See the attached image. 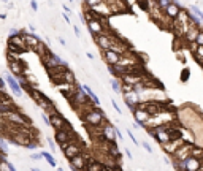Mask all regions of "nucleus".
<instances>
[{
  "label": "nucleus",
  "instance_id": "obj_16",
  "mask_svg": "<svg viewBox=\"0 0 203 171\" xmlns=\"http://www.w3.org/2000/svg\"><path fill=\"white\" fill-rule=\"evenodd\" d=\"M181 10H183V7L180 5V2H178V0H171V3H170V5L164 10V11H165V16H167L168 19H171V21H173L178 14H180V11H181Z\"/></svg>",
  "mask_w": 203,
  "mask_h": 171
},
{
  "label": "nucleus",
  "instance_id": "obj_3",
  "mask_svg": "<svg viewBox=\"0 0 203 171\" xmlns=\"http://www.w3.org/2000/svg\"><path fill=\"white\" fill-rule=\"evenodd\" d=\"M2 116L7 122L14 125H30V120L27 119V116H24L19 113V109H3Z\"/></svg>",
  "mask_w": 203,
  "mask_h": 171
},
{
  "label": "nucleus",
  "instance_id": "obj_27",
  "mask_svg": "<svg viewBox=\"0 0 203 171\" xmlns=\"http://www.w3.org/2000/svg\"><path fill=\"white\" fill-rule=\"evenodd\" d=\"M189 75H190V71H189V68L183 70V73H181V81H183V83H186V81L189 79Z\"/></svg>",
  "mask_w": 203,
  "mask_h": 171
},
{
  "label": "nucleus",
  "instance_id": "obj_7",
  "mask_svg": "<svg viewBox=\"0 0 203 171\" xmlns=\"http://www.w3.org/2000/svg\"><path fill=\"white\" fill-rule=\"evenodd\" d=\"M194 143H184L180 149H178L173 155H171V158H176V160H186V158H189L190 155H192V149H194Z\"/></svg>",
  "mask_w": 203,
  "mask_h": 171
},
{
  "label": "nucleus",
  "instance_id": "obj_25",
  "mask_svg": "<svg viewBox=\"0 0 203 171\" xmlns=\"http://www.w3.org/2000/svg\"><path fill=\"white\" fill-rule=\"evenodd\" d=\"M190 11H192V14H194V16H198V18H201V16H203V11H201L197 5H192V7H190Z\"/></svg>",
  "mask_w": 203,
  "mask_h": 171
},
{
  "label": "nucleus",
  "instance_id": "obj_21",
  "mask_svg": "<svg viewBox=\"0 0 203 171\" xmlns=\"http://www.w3.org/2000/svg\"><path fill=\"white\" fill-rule=\"evenodd\" d=\"M192 56H194L195 62H197V63H200V65L203 67V46H198V48H197V51H195V53H192Z\"/></svg>",
  "mask_w": 203,
  "mask_h": 171
},
{
  "label": "nucleus",
  "instance_id": "obj_9",
  "mask_svg": "<svg viewBox=\"0 0 203 171\" xmlns=\"http://www.w3.org/2000/svg\"><path fill=\"white\" fill-rule=\"evenodd\" d=\"M68 163H70V169H71V171H84V168H86V165H87V160H86V155L81 152V154H78V155L71 157V158L68 160Z\"/></svg>",
  "mask_w": 203,
  "mask_h": 171
},
{
  "label": "nucleus",
  "instance_id": "obj_23",
  "mask_svg": "<svg viewBox=\"0 0 203 171\" xmlns=\"http://www.w3.org/2000/svg\"><path fill=\"white\" fill-rule=\"evenodd\" d=\"M40 154H41V157H43V158H44V160H46V162H48V163L51 165V166H56V160H54V157L51 155L49 152L43 151V152H40Z\"/></svg>",
  "mask_w": 203,
  "mask_h": 171
},
{
  "label": "nucleus",
  "instance_id": "obj_12",
  "mask_svg": "<svg viewBox=\"0 0 203 171\" xmlns=\"http://www.w3.org/2000/svg\"><path fill=\"white\" fill-rule=\"evenodd\" d=\"M102 57H103V60H105V63L108 67H113V65H117L122 54H119V53H116L113 49H105V51H102Z\"/></svg>",
  "mask_w": 203,
  "mask_h": 171
},
{
  "label": "nucleus",
  "instance_id": "obj_28",
  "mask_svg": "<svg viewBox=\"0 0 203 171\" xmlns=\"http://www.w3.org/2000/svg\"><path fill=\"white\" fill-rule=\"evenodd\" d=\"M195 41H197V44H198V46H203V27L200 29V32H198V35H197V40H195Z\"/></svg>",
  "mask_w": 203,
  "mask_h": 171
},
{
  "label": "nucleus",
  "instance_id": "obj_10",
  "mask_svg": "<svg viewBox=\"0 0 203 171\" xmlns=\"http://www.w3.org/2000/svg\"><path fill=\"white\" fill-rule=\"evenodd\" d=\"M62 151H64V155L67 157V160H70L71 157L81 154V152H83V148H81L80 141H71V143H68V144L65 146Z\"/></svg>",
  "mask_w": 203,
  "mask_h": 171
},
{
  "label": "nucleus",
  "instance_id": "obj_4",
  "mask_svg": "<svg viewBox=\"0 0 203 171\" xmlns=\"http://www.w3.org/2000/svg\"><path fill=\"white\" fill-rule=\"evenodd\" d=\"M116 38H117V35L114 32H111V30H107L105 33H100V35H94V41L102 51L111 49V46H113Z\"/></svg>",
  "mask_w": 203,
  "mask_h": 171
},
{
  "label": "nucleus",
  "instance_id": "obj_17",
  "mask_svg": "<svg viewBox=\"0 0 203 171\" xmlns=\"http://www.w3.org/2000/svg\"><path fill=\"white\" fill-rule=\"evenodd\" d=\"M201 166V160L197 157H189L184 160V171H198Z\"/></svg>",
  "mask_w": 203,
  "mask_h": 171
},
{
  "label": "nucleus",
  "instance_id": "obj_33",
  "mask_svg": "<svg viewBox=\"0 0 203 171\" xmlns=\"http://www.w3.org/2000/svg\"><path fill=\"white\" fill-rule=\"evenodd\" d=\"M127 135H129V138H130V139L133 141V144H140V143L137 141V138H135V135H133V133H132L130 130H127Z\"/></svg>",
  "mask_w": 203,
  "mask_h": 171
},
{
  "label": "nucleus",
  "instance_id": "obj_48",
  "mask_svg": "<svg viewBox=\"0 0 203 171\" xmlns=\"http://www.w3.org/2000/svg\"><path fill=\"white\" fill-rule=\"evenodd\" d=\"M201 21H203V16H201Z\"/></svg>",
  "mask_w": 203,
  "mask_h": 171
},
{
  "label": "nucleus",
  "instance_id": "obj_46",
  "mask_svg": "<svg viewBox=\"0 0 203 171\" xmlns=\"http://www.w3.org/2000/svg\"><path fill=\"white\" fill-rule=\"evenodd\" d=\"M2 162H3V158H2V155H0V165H2Z\"/></svg>",
  "mask_w": 203,
  "mask_h": 171
},
{
  "label": "nucleus",
  "instance_id": "obj_42",
  "mask_svg": "<svg viewBox=\"0 0 203 171\" xmlns=\"http://www.w3.org/2000/svg\"><path fill=\"white\" fill-rule=\"evenodd\" d=\"M29 30H30V32H34V33H35V26H32V24H30V26H29Z\"/></svg>",
  "mask_w": 203,
  "mask_h": 171
},
{
  "label": "nucleus",
  "instance_id": "obj_5",
  "mask_svg": "<svg viewBox=\"0 0 203 171\" xmlns=\"http://www.w3.org/2000/svg\"><path fill=\"white\" fill-rule=\"evenodd\" d=\"M149 117H151V114H149L143 106H140V103H137V105H135V111H133V119H135L137 124H138L140 127H144V125L148 124Z\"/></svg>",
  "mask_w": 203,
  "mask_h": 171
},
{
  "label": "nucleus",
  "instance_id": "obj_8",
  "mask_svg": "<svg viewBox=\"0 0 203 171\" xmlns=\"http://www.w3.org/2000/svg\"><path fill=\"white\" fill-rule=\"evenodd\" d=\"M21 35H22V38H24L25 44H27V49H29V51H32V53L37 49V46L41 43L40 37H37L34 32H24V30H21Z\"/></svg>",
  "mask_w": 203,
  "mask_h": 171
},
{
  "label": "nucleus",
  "instance_id": "obj_15",
  "mask_svg": "<svg viewBox=\"0 0 203 171\" xmlns=\"http://www.w3.org/2000/svg\"><path fill=\"white\" fill-rule=\"evenodd\" d=\"M5 81H7V84L10 86V89L13 90V93L14 95H18V97H21L22 93H24V89L19 86V83H18V79H16V76H13L11 73H5Z\"/></svg>",
  "mask_w": 203,
  "mask_h": 171
},
{
  "label": "nucleus",
  "instance_id": "obj_14",
  "mask_svg": "<svg viewBox=\"0 0 203 171\" xmlns=\"http://www.w3.org/2000/svg\"><path fill=\"white\" fill-rule=\"evenodd\" d=\"M184 143H186V141H184V138H176V139H171V141L165 143V144L162 146V149L165 151V154L173 155V154H174L178 149H180Z\"/></svg>",
  "mask_w": 203,
  "mask_h": 171
},
{
  "label": "nucleus",
  "instance_id": "obj_39",
  "mask_svg": "<svg viewBox=\"0 0 203 171\" xmlns=\"http://www.w3.org/2000/svg\"><path fill=\"white\" fill-rule=\"evenodd\" d=\"M7 165H8V171H16V168H14V165H13V163L7 162Z\"/></svg>",
  "mask_w": 203,
  "mask_h": 171
},
{
  "label": "nucleus",
  "instance_id": "obj_41",
  "mask_svg": "<svg viewBox=\"0 0 203 171\" xmlns=\"http://www.w3.org/2000/svg\"><path fill=\"white\" fill-rule=\"evenodd\" d=\"M59 43H60L62 46H67V41H65L64 38H59Z\"/></svg>",
  "mask_w": 203,
  "mask_h": 171
},
{
  "label": "nucleus",
  "instance_id": "obj_43",
  "mask_svg": "<svg viewBox=\"0 0 203 171\" xmlns=\"http://www.w3.org/2000/svg\"><path fill=\"white\" fill-rule=\"evenodd\" d=\"M0 19L5 21V19H7V14H5V13H2V14H0Z\"/></svg>",
  "mask_w": 203,
  "mask_h": 171
},
{
  "label": "nucleus",
  "instance_id": "obj_49",
  "mask_svg": "<svg viewBox=\"0 0 203 171\" xmlns=\"http://www.w3.org/2000/svg\"><path fill=\"white\" fill-rule=\"evenodd\" d=\"M70 2H73V0H70Z\"/></svg>",
  "mask_w": 203,
  "mask_h": 171
},
{
  "label": "nucleus",
  "instance_id": "obj_36",
  "mask_svg": "<svg viewBox=\"0 0 203 171\" xmlns=\"http://www.w3.org/2000/svg\"><path fill=\"white\" fill-rule=\"evenodd\" d=\"M73 32H75V35L78 37V38L81 37V30H80V27H78V26H73Z\"/></svg>",
  "mask_w": 203,
  "mask_h": 171
},
{
  "label": "nucleus",
  "instance_id": "obj_29",
  "mask_svg": "<svg viewBox=\"0 0 203 171\" xmlns=\"http://www.w3.org/2000/svg\"><path fill=\"white\" fill-rule=\"evenodd\" d=\"M157 2H159V7H160L162 10H165V8L171 3V0H157Z\"/></svg>",
  "mask_w": 203,
  "mask_h": 171
},
{
  "label": "nucleus",
  "instance_id": "obj_37",
  "mask_svg": "<svg viewBox=\"0 0 203 171\" xmlns=\"http://www.w3.org/2000/svg\"><path fill=\"white\" fill-rule=\"evenodd\" d=\"M30 157H32V160H41V158H43V157H41V154H37V152H34Z\"/></svg>",
  "mask_w": 203,
  "mask_h": 171
},
{
  "label": "nucleus",
  "instance_id": "obj_26",
  "mask_svg": "<svg viewBox=\"0 0 203 171\" xmlns=\"http://www.w3.org/2000/svg\"><path fill=\"white\" fill-rule=\"evenodd\" d=\"M37 146H38V144H37L35 141H30V143H27V144H25V146H24V148H25V149H29V151H32V152H34V151L37 149Z\"/></svg>",
  "mask_w": 203,
  "mask_h": 171
},
{
  "label": "nucleus",
  "instance_id": "obj_19",
  "mask_svg": "<svg viewBox=\"0 0 203 171\" xmlns=\"http://www.w3.org/2000/svg\"><path fill=\"white\" fill-rule=\"evenodd\" d=\"M81 87H83V90H84V92H86V93H87V95L91 97V98L94 100L95 106H100V105H102V103H100V98H98V97L95 95V92H94V90H92V89H91V87H89L87 84H81Z\"/></svg>",
  "mask_w": 203,
  "mask_h": 171
},
{
  "label": "nucleus",
  "instance_id": "obj_13",
  "mask_svg": "<svg viewBox=\"0 0 203 171\" xmlns=\"http://www.w3.org/2000/svg\"><path fill=\"white\" fill-rule=\"evenodd\" d=\"M8 67H10V73L13 76L19 78V76H24L25 75V70H27V65L22 60H16V62H8Z\"/></svg>",
  "mask_w": 203,
  "mask_h": 171
},
{
  "label": "nucleus",
  "instance_id": "obj_11",
  "mask_svg": "<svg viewBox=\"0 0 203 171\" xmlns=\"http://www.w3.org/2000/svg\"><path fill=\"white\" fill-rule=\"evenodd\" d=\"M102 133H103V139L107 143H114L116 144V139H117V133H116V128L107 120L103 125H102Z\"/></svg>",
  "mask_w": 203,
  "mask_h": 171
},
{
  "label": "nucleus",
  "instance_id": "obj_34",
  "mask_svg": "<svg viewBox=\"0 0 203 171\" xmlns=\"http://www.w3.org/2000/svg\"><path fill=\"white\" fill-rule=\"evenodd\" d=\"M14 35H21V30H18V29L11 27V29H10V37H14Z\"/></svg>",
  "mask_w": 203,
  "mask_h": 171
},
{
  "label": "nucleus",
  "instance_id": "obj_22",
  "mask_svg": "<svg viewBox=\"0 0 203 171\" xmlns=\"http://www.w3.org/2000/svg\"><path fill=\"white\" fill-rule=\"evenodd\" d=\"M105 0H84V10H92V8H95L97 5H100V3H103Z\"/></svg>",
  "mask_w": 203,
  "mask_h": 171
},
{
  "label": "nucleus",
  "instance_id": "obj_32",
  "mask_svg": "<svg viewBox=\"0 0 203 171\" xmlns=\"http://www.w3.org/2000/svg\"><path fill=\"white\" fill-rule=\"evenodd\" d=\"M111 105H113V108H114V111L117 113V114H122V111H121V108H119V105L114 102V100H111Z\"/></svg>",
  "mask_w": 203,
  "mask_h": 171
},
{
  "label": "nucleus",
  "instance_id": "obj_1",
  "mask_svg": "<svg viewBox=\"0 0 203 171\" xmlns=\"http://www.w3.org/2000/svg\"><path fill=\"white\" fill-rule=\"evenodd\" d=\"M80 116H81V120L87 127H102L107 122L105 113L100 109V106H92L91 109L81 113Z\"/></svg>",
  "mask_w": 203,
  "mask_h": 171
},
{
  "label": "nucleus",
  "instance_id": "obj_20",
  "mask_svg": "<svg viewBox=\"0 0 203 171\" xmlns=\"http://www.w3.org/2000/svg\"><path fill=\"white\" fill-rule=\"evenodd\" d=\"M64 83H70V84H75V83H76L75 73H73L70 68H65V71H64Z\"/></svg>",
  "mask_w": 203,
  "mask_h": 171
},
{
  "label": "nucleus",
  "instance_id": "obj_38",
  "mask_svg": "<svg viewBox=\"0 0 203 171\" xmlns=\"http://www.w3.org/2000/svg\"><path fill=\"white\" fill-rule=\"evenodd\" d=\"M62 18H64V21H65L67 24H70V22H71V21H70V16H68V13H65V11H64V14H62Z\"/></svg>",
  "mask_w": 203,
  "mask_h": 171
},
{
  "label": "nucleus",
  "instance_id": "obj_40",
  "mask_svg": "<svg viewBox=\"0 0 203 171\" xmlns=\"http://www.w3.org/2000/svg\"><path fill=\"white\" fill-rule=\"evenodd\" d=\"M64 11L70 14V13H71V8H70V7H67V5H64Z\"/></svg>",
  "mask_w": 203,
  "mask_h": 171
},
{
  "label": "nucleus",
  "instance_id": "obj_2",
  "mask_svg": "<svg viewBox=\"0 0 203 171\" xmlns=\"http://www.w3.org/2000/svg\"><path fill=\"white\" fill-rule=\"evenodd\" d=\"M27 93H29V97L30 98L41 108V109H44V113H48V114H51V113H54L56 111V106H54V103L51 102L48 97L43 93V92H40V90H37L34 86H29L27 89Z\"/></svg>",
  "mask_w": 203,
  "mask_h": 171
},
{
  "label": "nucleus",
  "instance_id": "obj_44",
  "mask_svg": "<svg viewBox=\"0 0 203 171\" xmlns=\"http://www.w3.org/2000/svg\"><path fill=\"white\" fill-rule=\"evenodd\" d=\"M87 57H89L91 60H94V54H91V53H87Z\"/></svg>",
  "mask_w": 203,
  "mask_h": 171
},
{
  "label": "nucleus",
  "instance_id": "obj_31",
  "mask_svg": "<svg viewBox=\"0 0 203 171\" xmlns=\"http://www.w3.org/2000/svg\"><path fill=\"white\" fill-rule=\"evenodd\" d=\"M141 146H143V148H144V151H148L149 154H152V148H151V146H149V143H141Z\"/></svg>",
  "mask_w": 203,
  "mask_h": 171
},
{
  "label": "nucleus",
  "instance_id": "obj_18",
  "mask_svg": "<svg viewBox=\"0 0 203 171\" xmlns=\"http://www.w3.org/2000/svg\"><path fill=\"white\" fill-rule=\"evenodd\" d=\"M103 168H105V165L102 163V162H98V160H91V162L86 165L84 171H103Z\"/></svg>",
  "mask_w": 203,
  "mask_h": 171
},
{
  "label": "nucleus",
  "instance_id": "obj_30",
  "mask_svg": "<svg viewBox=\"0 0 203 171\" xmlns=\"http://www.w3.org/2000/svg\"><path fill=\"white\" fill-rule=\"evenodd\" d=\"M48 144H49V149L53 151V152H56V144H54V141L51 139V138H48Z\"/></svg>",
  "mask_w": 203,
  "mask_h": 171
},
{
  "label": "nucleus",
  "instance_id": "obj_35",
  "mask_svg": "<svg viewBox=\"0 0 203 171\" xmlns=\"http://www.w3.org/2000/svg\"><path fill=\"white\" fill-rule=\"evenodd\" d=\"M30 8H32V10H34L35 13L38 11V3L35 2V0H30Z\"/></svg>",
  "mask_w": 203,
  "mask_h": 171
},
{
  "label": "nucleus",
  "instance_id": "obj_47",
  "mask_svg": "<svg viewBox=\"0 0 203 171\" xmlns=\"http://www.w3.org/2000/svg\"><path fill=\"white\" fill-rule=\"evenodd\" d=\"M32 171H40V169H37V168H32Z\"/></svg>",
  "mask_w": 203,
  "mask_h": 171
},
{
  "label": "nucleus",
  "instance_id": "obj_6",
  "mask_svg": "<svg viewBox=\"0 0 203 171\" xmlns=\"http://www.w3.org/2000/svg\"><path fill=\"white\" fill-rule=\"evenodd\" d=\"M49 120H51V127H53L54 130H62V128H65L70 122L60 114V113H57V111H54V113H51L49 114Z\"/></svg>",
  "mask_w": 203,
  "mask_h": 171
},
{
  "label": "nucleus",
  "instance_id": "obj_24",
  "mask_svg": "<svg viewBox=\"0 0 203 171\" xmlns=\"http://www.w3.org/2000/svg\"><path fill=\"white\" fill-rule=\"evenodd\" d=\"M110 84H111V87L114 89L116 93H122V87H121V81L119 79H110Z\"/></svg>",
  "mask_w": 203,
  "mask_h": 171
},
{
  "label": "nucleus",
  "instance_id": "obj_45",
  "mask_svg": "<svg viewBox=\"0 0 203 171\" xmlns=\"http://www.w3.org/2000/svg\"><path fill=\"white\" fill-rule=\"evenodd\" d=\"M0 2H3V3H8V0H0Z\"/></svg>",
  "mask_w": 203,
  "mask_h": 171
}]
</instances>
